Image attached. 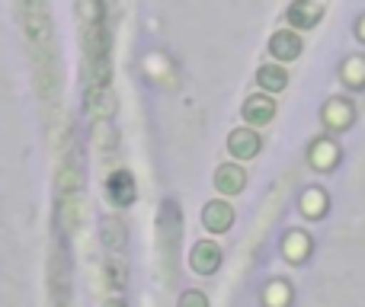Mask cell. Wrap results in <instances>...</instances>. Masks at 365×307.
Returning <instances> with one entry per match:
<instances>
[{"label":"cell","mask_w":365,"mask_h":307,"mask_svg":"<svg viewBox=\"0 0 365 307\" xmlns=\"http://www.w3.org/2000/svg\"><path fill=\"white\" fill-rule=\"evenodd\" d=\"M285 256L292 259V263H302L304 256H308V250H311V237L304 231H292L289 237H285Z\"/></svg>","instance_id":"4fadbf2b"},{"label":"cell","mask_w":365,"mask_h":307,"mask_svg":"<svg viewBox=\"0 0 365 307\" xmlns=\"http://www.w3.org/2000/svg\"><path fill=\"white\" fill-rule=\"evenodd\" d=\"M189 266H192L199 276H212L221 266V250L212 244V240H199L192 246V256H189Z\"/></svg>","instance_id":"5b68a950"},{"label":"cell","mask_w":365,"mask_h":307,"mask_svg":"<svg viewBox=\"0 0 365 307\" xmlns=\"http://www.w3.org/2000/svg\"><path fill=\"white\" fill-rule=\"evenodd\" d=\"M269 51H272V58H279V61H295V58L302 55V38H298V32H292V29H279L276 36L269 38Z\"/></svg>","instance_id":"ba28073f"},{"label":"cell","mask_w":365,"mask_h":307,"mask_svg":"<svg viewBox=\"0 0 365 307\" xmlns=\"http://www.w3.org/2000/svg\"><path fill=\"white\" fill-rule=\"evenodd\" d=\"M23 4V23L26 32H29L32 45L36 48H45L48 45V10H45V0H19Z\"/></svg>","instance_id":"6da1fadb"},{"label":"cell","mask_w":365,"mask_h":307,"mask_svg":"<svg viewBox=\"0 0 365 307\" xmlns=\"http://www.w3.org/2000/svg\"><path fill=\"white\" fill-rule=\"evenodd\" d=\"M202 224H205V231H212V234H225L227 227L234 224V208L221 199L208 202L205 212H202Z\"/></svg>","instance_id":"8992f818"},{"label":"cell","mask_w":365,"mask_h":307,"mask_svg":"<svg viewBox=\"0 0 365 307\" xmlns=\"http://www.w3.org/2000/svg\"><path fill=\"white\" fill-rule=\"evenodd\" d=\"M215 186H218V192H225V195H237L240 189L247 186V173L237 167V163H221V167L215 170Z\"/></svg>","instance_id":"9c48e42d"},{"label":"cell","mask_w":365,"mask_h":307,"mask_svg":"<svg viewBox=\"0 0 365 307\" xmlns=\"http://www.w3.org/2000/svg\"><path fill=\"white\" fill-rule=\"evenodd\" d=\"M263 301L269 307H285L289 304V288H285V285H269L266 295H263Z\"/></svg>","instance_id":"44dd1931"},{"label":"cell","mask_w":365,"mask_h":307,"mask_svg":"<svg viewBox=\"0 0 365 307\" xmlns=\"http://www.w3.org/2000/svg\"><path fill=\"white\" fill-rule=\"evenodd\" d=\"M321 16H324V6L317 4V0H295V4L289 6V23L298 26V29H311V26H317Z\"/></svg>","instance_id":"8fae6325"},{"label":"cell","mask_w":365,"mask_h":307,"mask_svg":"<svg viewBox=\"0 0 365 307\" xmlns=\"http://www.w3.org/2000/svg\"><path fill=\"white\" fill-rule=\"evenodd\" d=\"M259 147H263V141H259V135L253 132V128H234V132L227 135V151L237 157V160L257 157Z\"/></svg>","instance_id":"3957f363"},{"label":"cell","mask_w":365,"mask_h":307,"mask_svg":"<svg viewBox=\"0 0 365 307\" xmlns=\"http://www.w3.org/2000/svg\"><path fill=\"white\" fill-rule=\"evenodd\" d=\"M336 157L340 154H336V147L330 145V141H317V145L311 147V163H314L317 170H330L336 163Z\"/></svg>","instance_id":"ac0fdd59"},{"label":"cell","mask_w":365,"mask_h":307,"mask_svg":"<svg viewBox=\"0 0 365 307\" xmlns=\"http://www.w3.org/2000/svg\"><path fill=\"white\" fill-rule=\"evenodd\" d=\"M100 237H103V244H106L109 250L119 253L122 246H125V227H122V221H119V218H109V221H103Z\"/></svg>","instance_id":"5bb4252c"},{"label":"cell","mask_w":365,"mask_h":307,"mask_svg":"<svg viewBox=\"0 0 365 307\" xmlns=\"http://www.w3.org/2000/svg\"><path fill=\"white\" fill-rule=\"evenodd\" d=\"M353 119H356V113L349 106V100H330L324 106V125L334 128V132H346L353 125Z\"/></svg>","instance_id":"30bf717a"},{"label":"cell","mask_w":365,"mask_h":307,"mask_svg":"<svg viewBox=\"0 0 365 307\" xmlns=\"http://www.w3.org/2000/svg\"><path fill=\"white\" fill-rule=\"evenodd\" d=\"M93 138H96V147H100V154H113L115 151V128L109 125V119H96V132H93Z\"/></svg>","instance_id":"e0dca14e"},{"label":"cell","mask_w":365,"mask_h":307,"mask_svg":"<svg viewBox=\"0 0 365 307\" xmlns=\"http://www.w3.org/2000/svg\"><path fill=\"white\" fill-rule=\"evenodd\" d=\"M87 113L93 115V119H113L115 96L109 93L106 83H90V90H87Z\"/></svg>","instance_id":"277c9868"},{"label":"cell","mask_w":365,"mask_h":307,"mask_svg":"<svg viewBox=\"0 0 365 307\" xmlns=\"http://www.w3.org/2000/svg\"><path fill=\"white\" fill-rule=\"evenodd\" d=\"M257 83L266 93H279V90L289 87V74H285V68H279V64H263V68L257 71Z\"/></svg>","instance_id":"7c38bea8"},{"label":"cell","mask_w":365,"mask_h":307,"mask_svg":"<svg viewBox=\"0 0 365 307\" xmlns=\"http://www.w3.org/2000/svg\"><path fill=\"white\" fill-rule=\"evenodd\" d=\"M302 212L308 214V218H324V214H327V195H324V189H308V192H304Z\"/></svg>","instance_id":"9a60e30c"},{"label":"cell","mask_w":365,"mask_h":307,"mask_svg":"<svg viewBox=\"0 0 365 307\" xmlns=\"http://www.w3.org/2000/svg\"><path fill=\"white\" fill-rule=\"evenodd\" d=\"M180 307H208V298L202 291H182Z\"/></svg>","instance_id":"7402d4cb"},{"label":"cell","mask_w":365,"mask_h":307,"mask_svg":"<svg viewBox=\"0 0 365 307\" xmlns=\"http://www.w3.org/2000/svg\"><path fill=\"white\" fill-rule=\"evenodd\" d=\"M272 115H276V103H272L269 93H257L244 103L247 125H266V122H272Z\"/></svg>","instance_id":"52a82bcc"},{"label":"cell","mask_w":365,"mask_h":307,"mask_svg":"<svg viewBox=\"0 0 365 307\" xmlns=\"http://www.w3.org/2000/svg\"><path fill=\"white\" fill-rule=\"evenodd\" d=\"M58 199H61V224L74 231L81 224V199L77 195H58Z\"/></svg>","instance_id":"2e32d148"},{"label":"cell","mask_w":365,"mask_h":307,"mask_svg":"<svg viewBox=\"0 0 365 307\" xmlns=\"http://www.w3.org/2000/svg\"><path fill=\"white\" fill-rule=\"evenodd\" d=\"M106 307H125V304H122V301H109Z\"/></svg>","instance_id":"603a6c76"},{"label":"cell","mask_w":365,"mask_h":307,"mask_svg":"<svg viewBox=\"0 0 365 307\" xmlns=\"http://www.w3.org/2000/svg\"><path fill=\"white\" fill-rule=\"evenodd\" d=\"M81 192V173L74 167H61L58 173V195H77Z\"/></svg>","instance_id":"ffe728a7"},{"label":"cell","mask_w":365,"mask_h":307,"mask_svg":"<svg viewBox=\"0 0 365 307\" xmlns=\"http://www.w3.org/2000/svg\"><path fill=\"white\" fill-rule=\"evenodd\" d=\"M103 272H106V285H109L113 291L125 288V266H122V259L109 256V259H106V266H103Z\"/></svg>","instance_id":"d6986e66"},{"label":"cell","mask_w":365,"mask_h":307,"mask_svg":"<svg viewBox=\"0 0 365 307\" xmlns=\"http://www.w3.org/2000/svg\"><path fill=\"white\" fill-rule=\"evenodd\" d=\"M135 179H132V173L128 170H115L113 176L106 179V195H109V202H113L115 208H128L135 202Z\"/></svg>","instance_id":"7a4b0ae2"}]
</instances>
